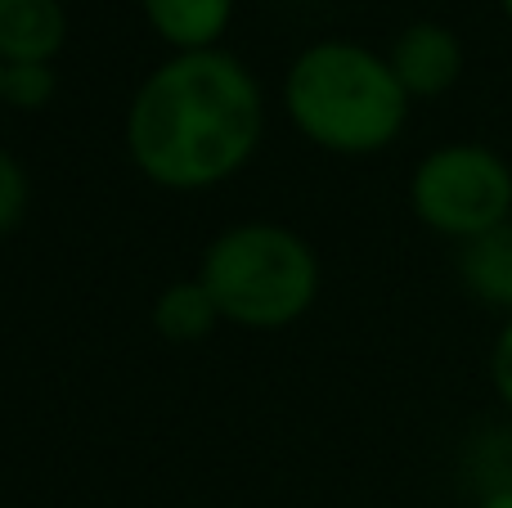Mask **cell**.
Here are the masks:
<instances>
[{
  "mask_svg": "<svg viewBox=\"0 0 512 508\" xmlns=\"http://www.w3.org/2000/svg\"><path fill=\"white\" fill-rule=\"evenodd\" d=\"M261 140V77L225 45L153 63L122 122L131 167L171 194H203L234 180L256 158Z\"/></svg>",
  "mask_w": 512,
  "mask_h": 508,
  "instance_id": "6da1fadb",
  "label": "cell"
},
{
  "mask_svg": "<svg viewBox=\"0 0 512 508\" xmlns=\"http://www.w3.org/2000/svg\"><path fill=\"white\" fill-rule=\"evenodd\" d=\"M279 99L292 131L333 158L387 153L405 135L414 108L387 54L351 36L301 45L283 72Z\"/></svg>",
  "mask_w": 512,
  "mask_h": 508,
  "instance_id": "7a4b0ae2",
  "label": "cell"
},
{
  "mask_svg": "<svg viewBox=\"0 0 512 508\" xmlns=\"http://www.w3.org/2000/svg\"><path fill=\"white\" fill-rule=\"evenodd\" d=\"M198 284L225 324L248 333L292 329L324 288V266L306 234L279 221H239L203 248Z\"/></svg>",
  "mask_w": 512,
  "mask_h": 508,
  "instance_id": "3957f363",
  "label": "cell"
},
{
  "mask_svg": "<svg viewBox=\"0 0 512 508\" xmlns=\"http://www.w3.org/2000/svg\"><path fill=\"white\" fill-rule=\"evenodd\" d=\"M409 212L423 230L472 243L512 221V162L481 140H445L409 171Z\"/></svg>",
  "mask_w": 512,
  "mask_h": 508,
  "instance_id": "277c9868",
  "label": "cell"
},
{
  "mask_svg": "<svg viewBox=\"0 0 512 508\" xmlns=\"http://www.w3.org/2000/svg\"><path fill=\"white\" fill-rule=\"evenodd\" d=\"M387 63L400 77L409 99H441L463 81L468 50H463L454 27L436 23V18H418V23L396 32V41H391V50H387Z\"/></svg>",
  "mask_w": 512,
  "mask_h": 508,
  "instance_id": "5b68a950",
  "label": "cell"
},
{
  "mask_svg": "<svg viewBox=\"0 0 512 508\" xmlns=\"http://www.w3.org/2000/svg\"><path fill=\"white\" fill-rule=\"evenodd\" d=\"M68 45L63 0H0V63H54Z\"/></svg>",
  "mask_w": 512,
  "mask_h": 508,
  "instance_id": "8992f818",
  "label": "cell"
},
{
  "mask_svg": "<svg viewBox=\"0 0 512 508\" xmlns=\"http://www.w3.org/2000/svg\"><path fill=\"white\" fill-rule=\"evenodd\" d=\"M149 32L171 54L221 50L234 23V0H140Z\"/></svg>",
  "mask_w": 512,
  "mask_h": 508,
  "instance_id": "52a82bcc",
  "label": "cell"
},
{
  "mask_svg": "<svg viewBox=\"0 0 512 508\" xmlns=\"http://www.w3.org/2000/svg\"><path fill=\"white\" fill-rule=\"evenodd\" d=\"M459 284L472 302L490 306L508 320L512 315V221L481 234L472 243H459Z\"/></svg>",
  "mask_w": 512,
  "mask_h": 508,
  "instance_id": "ba28073f",
  "label": "cell"
},
{
  "mask_svg": "<svg viewBox=\"0 0 512 508\" xmlns=\"http://www.w3.org/2000/svg\"><path fill=\"white\" fill-rule=\"evenodd\" d=\"M153 333L167 342H203L207 333L216 329L221 320V311H216L212 293H207L203 284L194 279H176V284H167L158 297H153Z\"/></svg>",
  "mask_w": 512,
  "mask_h": 508,
  "instance_id": "9c48e42d",
  "label": "cell"
},
{
  "mask_svg": "<svg viewBox=\"0 0 512 508\" xmlns=\"http://www.w3.org/2000/svg\"><path fill=\"white\" fill-rule=\"evenodd\" d=\"M59 95V72L54 63H14L5 68V108L14 113H45Z\"/></svg>",
  "mask_w": 512,
  "mask_h": 508,
  "instance_id": "30bf717a",
  "label": "cell"
},
{
  "mask_svg": "<svg viewBox=\"0 0 512 508\" xmlns=\"http://www.w3.org/2000/svg\"><path fill=\"white\" fill-rule=\"evenodd\" d=\"M27 207H32V176L18 162V153L0 144V239L23 225Z\"/></svg>",
  "mask_w": 512,
  "mask_h": 508,
  "instance_id": "8fae6325",
  "label": "cell"
},
{
  "mask_svg": "<svg viewBox=\"0 0 512 508\" xmlns=\"http://www.w3.org/2000/svg\"><path fill=\"white\" fill-rule=\"evenodd\" d=\"M490 387H495L499 405L512 419V315L499 324L495 342H490Z\"/></svg>",
  "mask_w": 512,
  "mask_h": 508,
  "instance_id": "7c38bea8",
  "label": "cell"
},
{
  "mask_svg": "<svg viewBox=\"0 0 512 508\" xmlns=\"http://www.w3.org/2000/svg\"><path fill=\"white\" fill-rule=\"evenodd\" d=\"M472 508H512V486H499V491L477 495V504Z\"/></svg>",
  "mask_w": 512,
  "mask_h": 508,
  "instance_id": "4fadbf2b",
  "label": "cell"
},
{
  "mask_svg": "<svg viewBox=\"0 0 512 508\" xmlns=\"http://www.w3.org/2000/svg\"><path fill=\"white\" fill-rule=\"evenodd\" d=\"M499 14H504L508 23H512V0H499Z\"/></svg>",
  "mask_w": 512,
  "mask_h": 508,
  "instance_id": "5bb4252c",
  "label": "cell"
},
{
  "mask_svg": "<svg viewBox=\"0 0 512 508\" xmlns=\"http://www.w3.org/2000/svg\"><path fill=\"white\" fill-rule=\"evenodd\" d=\"M0 108H5V63H0Z\"/></svg>",
  "mask_w": 512,
  "mask_h": 508,
  "instance_id": "9a60e30c",
  "label": "cell"
}]
</instances>
